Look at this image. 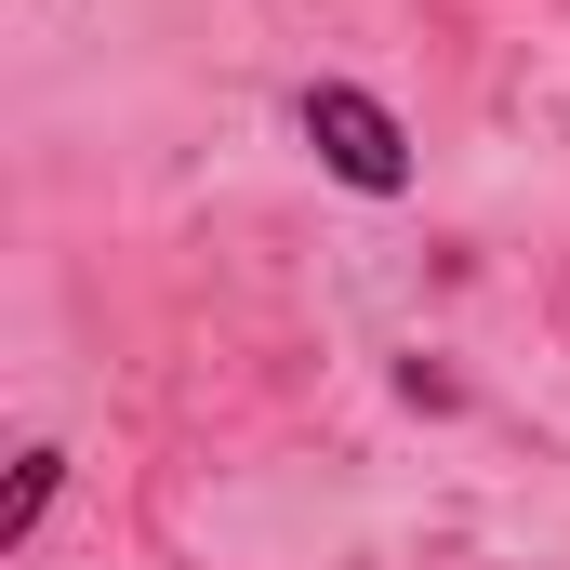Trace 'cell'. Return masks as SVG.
<instances>
[{"label": "cell", "mask_w": 570, "mask_h": 570, "mask_svg": "<svg viewBox=\"0 0 570 570\" xmlns=\"http://www.w3.org/2000/svg\"><path fill=\"white\" fill-rule=\"evenodd\" d=\"M305 146H318V173L332 186H358V199H412V120L372 94V80H305Z\"/></svg>", "instance_id": "6da1fadb"}, {"label": "cell", "mask_w": 570, "mask_h": 570, "mask_svg": "<svg viewBox=\"0 0 570 570\" xmlns=\"http://www.w3.org/2000/svg\"><path fill=\"white\" fill-rule=\"evenodd\" d=\"M53 491H67V451H53V438H27V451H13V491H0V558H27V544H40Z\"/></svg>", "instance_id": "7a4b0ae2"}]
</instances>
